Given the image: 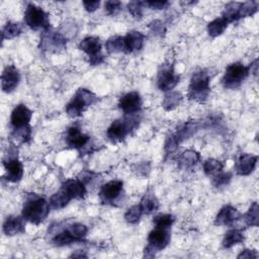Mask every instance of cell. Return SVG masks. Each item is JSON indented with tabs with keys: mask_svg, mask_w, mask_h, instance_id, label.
I'll use <instances>...</instances> for the list:
<instances>
[{
	"mask_svg": "<svg viewBox=\"0 0 259 259\" xmlns=\"http://www.w3.org/2000/svg\"><path fill=\"white\" fill-rule=\"evenodd\" d=\"M122 8H123L122 3L118 2V0H110V2H107L105 4V10L107 14L111 17L117 16L122 11Z\"/></svg>",
	"mask_w": 259,
	"mask_h": 259,
	"instance_id": "obj_43",
	"label": "cell"
},
{
	"mask_svg": "<svg viewBox=\"0 0 259 259\" xmlns=\"http://www.w3.org/2000/svg\"><path fill=\"white\" fill-rule=\"evenodd\" d=\"M179 145H180V143L178 142V140L175 137V135L174 134H170L169 136H167L166 141H165V145H164L165 154L167 155V156L174 154L177 151Z\"/></svg>",
	"mask_w": 259,
	"mask_h": 259,
	"instance_id": "obj_40",
	"label": "cell"
},
{
	"mask_svg": "<svg viewBox=\"0 0 259 259\" xmlns=\"http://www.w3.org/2000/svg\"><path fill=\"white\" fill-rule=\"evenodd\" d=\"M119 108L126 116H136L142 109V98L137 91L123 95L119 100Z\"/></svg>",
	"mask_w": 259,
	"mask_h": 259,
	"instance_id": "obj_11",
	"label": "cell"
},
{
	"mask_svg": "<svg viewBox=\"0 0 259 259\" xmlns=\"http://www.w3.org/2000/svg\"><path fill=\"white\" fill-rule=\"evenodd\" d=\"M250 74L249 66H245L240 62L233 63L226 68L222 83L225 88L236 89L242 85Z\"/></svg>",
	"mask_w": 259,
	"mask_h": 259,
	"instance_id": "obj_5",
	"label": "cell"
},
{
	"mask_svg": "<svg viewBox=\"0 0 259 259\" xmlns=\"http://www.w3.org/2000/svg\"><path fill=\"white\" fill-rule=\"evenodd\" d=\"M242 3H229L224 10L223 13V19H225L228 24L229 23H234L240 20L239 18V12L241 8Z\"/></svg>",
	"mask_w": 259,
	"mask_h": 259,
	"instance_id": "obj_30",
	"label": "cell"
},
{
	"mask_svg": "<svg viewBox=\"0 0 259 259\" xmlns=\"http://www.w3.org/2000/svg\"><path fill=\"white\" fill-rule=\"evenodd\" d=\"M26 220L19 216H10L6 219L3 231L7 236L13 237L19 234H23L26 231Z\"/></svg>",
	"mask_w": 259,
	"mask_h": 259,
	"instance_id": "obj_20",
	"label": "cell"
},
{
	"mask_svg": "<svg viewBox=\"0 0 259 259\" xmlns=\"http://www.w3.org/2000/svg\"><path fill=\"white\" fill-rule=\"evenodd\" d=\"M145 4L143 2H132L128 5V11L133 18L141 20L143 17V9Z\"/></svg>",
	"mask_w": 259,
	"mask_h": 259,
	"instance_id": "obj_41",
	"label": "cell"
},
{
	"mask_svg": "<svg viewBox=\"0 0 259 259\" xmlns=\"http://www.w3.org/2000/svg\"><path fill=\"white\" fill-rule=\"evenodd\" d=\"M258 2H246L244 4H241L239 18L245 19L254 16L258 12Z\"/></svg>",
	"mask_w": 259,
	"mask_h": 259,
	"instance_id": "obj_38",
	"label": "cell"
},
{
	"mask_svg": "<svg viewBox=\"0 0 259 259\" xmlns=\"http://www.w3.org/2000/svg\"><path fill=\"white\" fill-rule=\"evenodd\" d=\"M144 4H145V7H148L151 10H156V11L164 10L169 5L168 2H146Z\"/></svg>",
	"mask_w": 259,
	"mask_h": 259,
	"instance_id": "obj_45",
	"label": "cell"
},
{
	"mask_svg": "<svg viewBox=\"0 0 259 259\" xmlns=\"http://www.w3.org/2000/svg\"><path fill=\"white\" fill-rule=\"evenodd\" d=\"M145 43V36L138 31H131L124 37L125 53L132 54L142 50Z\"/></svg>",
	"mask_w": 259,
	"mask_h": 259,
	"instance_id": "obj_19",
	"label": "cell"
},
{
	"mask_svg": "<svg viewBox=\"0 0 259 259\" xmlns=\"http://www.w3.org/2000/svg\"><path fill=\"white\" fill-rule=\"evenodd\" d=\"M200 160V155L194 150L184 151L177 159V164L180 169L188 170L194 167Z\"/></svg>",
	"mask_w": 259,
	"mask_h": 259,
	"instance_id": "obj_23",
	"label": "cell"
},
{
	"mask_svg": "<svg viewBox=\"0 0 259 259\" xmlns=\"http://www.w3.org/2000/svg\"><path fill=\"white\" fill-rule=\"evenodd\" d=\"M232 179V173L230 172H221L217 175L214 176L213 178V184L216 187H221V186H226L230 183Z\"/></svg>",
	"mask_w": 259,
	"mask_h": 259,
	"instance_id": "obj_42",
	"label": "cell"
},
{
	"mask_svg": "<svg viewBox=\"0 0 259 259\" xmlns=\"http://www.w3.org/2000/svg\"><path fill=\"white\" fill-rule=\"evenodd\" d=\"M143 216V212L140 208L139 204H135L133 206H131L130 209L127 210L126 214H125V220L132 225H136L140 222L141 218Z\"/></svg>",
	"mask_w": 259,
	"mask_h": 259,
	"instance_id": "obj_37",
	"label": "cell"
},
{
	"mask_svg": "<svg viewBox=\"0 0 259 259\" xmlns=\"http://www.w3.org/2000/svg\"><path fill=\"white\" fill-rule=\"evenodd\" d=\"M149 29L156 36H163L166 33V28L164 24L160 21H154L149 25Z\"/></svg>",
	"mask_w": 259,
	"mask_h": 259,
	"instance_id": "obj_44",
	"label": "cell"
},
{
	"mask_svg": "<svg viewBox=\"0 0 259 259\" xmlns=\"http://www.w3.org/2000/svg\"><path fill=\"white\" fill-rule=\"evenodd\" d=\"M6 169V178L10 182H19L23 179L24 176V165L19 160L18 156H10L7 160L4 161Z\"/></svg>",
	"mask_w": 259,
	"mask_h": 259,
	"instance_id": "obj_14",
	"label": "cell"
},
{
	"mask_svg": "<svg viewBox=\"0 0 259 259\" xmlns=\"http://www.w3.org/2000/svg\"><path fill=\"white\" fill-rule=\"evenodd\" d=\"M223 169H224V163L217 159L210 158L203 162V171L205 175L208 176H215L221 173Z\"/></svg>",
	"mask_w": 259,
	"mask_h": 259,
	"instance_id": "obj_32",
	"label": "cell"
},
{
	"mask_svg": "<svg viewBox=\"0 0 259 259\" xmlns=\"http://www.w3.org/2000/svg\"><path fill=\"white\" fill-rule=\"evenodd\" d=\"M180 76L174 71V67L171 64H164L160 67L157 76V86L161 91H171L179 82Z\"/></svg>",
	"mask_w": 259,
	"mask_h": 259,
	"instance_id": "obj_9",
	"label": "cell"
},
{
	"mask_svg": "<svg viewBox=\"0 0 259 259\" xmlns=\"http://www.w3.org/2000/svg\"><path fill=\"white\" fill-rule=\"evenodd\" d=\"M70 257H86V254H83V253H78V254H72Z\"/></svg>",
	"mask_w": 259,
	"mask_h": 259,
	"instance_id": "obj_49",
	"label": "cell"
},
{
	"mask_svg": "<svg viewBox=\"0 0 259 259\" xmlns=\"http://www.w3.org/2000/svg\"><path fill=\"white\" fill-rule=\"evenodd\" d=\"M33 117V112L26 106L21 103L17 106L12 113L11 123L14 129L30 126V122Z\"/></svg>",
	"mask_w": 259,
	"mask_h": 259,
	"instance_id": "obj_17",
	"label": "cell"
},
{
	"mask_svg": "<svg viewBox=\"0 0 259 259\" xmlns=\"http://www.w3.org/2000/svg\"><path fill=\"white\" fill-rule=\"evenodd\" d=\"M21 82V73L15 65L5 68L2 75V88L6 93H11L17 89Z\"/></svg>",
	"mask_w": 259,
	"mask_h": 259,
	"instance_id": "obj_13",
	"label": "cell"
},
{
	"mask_svg": "<svg viewBox=\"0 0 259 259\" xmlns=\"http://www.w3.org/2000/svg\"><path fill=\"white\" fill-rule=\"evenodd\" d=\"M69 232L73 235V237L77 240V242H81L87 235L88 229L84 224L81 223H74L67 227Z\"/></svg>",
	"mask_w": 259,
	"mask_h": 259,
	"instance_id": "obj_39",
	"label": "cell"
},
{
	"mask_svg": "<svg viewBox=\"0 0 259 259\" xmlns=\"http://www.w3.org/2000/svg\"><path fill=\"white\" fill-rule=\"evenodd\" d=\"M196 130L197 125L195 122H187L180 126L174 135L177 138L178 142L181 144L183 141L188 140L196 132Z\"/></svg>",
	"mask_w": 259,
	"mask_h": 259,
	"instance_id": "obj_27",
	"label": "cell"
},
{
	"mask_svg": "<svg viewBox=\"0 0 259 259\" xmlns=\"http://www.w3.org/2000/svg\"><path fill=\"white\" fill-rule=\"evenodd\" d=\"M175 218L170 214H160L155 216L153 219V224L155 228H162V229H170L174 224Z\"/></svg>",
	"mask_w": 259,
	"mask_h": 259,
	"instance_id": "obj_36",
	"label": "cell"
},
{
	"mask_svg": "<svg viewBox=\"0 0 259 259\" xmlns=\"http://www.w3.org/2000/svg\"><path fill=\"white\" fill-rule=\"evenodd\" d=\"M244 221L248 227L259 226V208H258V203L256 201L251 204L248 212L245 214Z\"/></svg>",
	"mask_w": 259,
	"mask_h": 259,
	"instance_id": "obj_34",
	"label": "cell"
},
{
	"mask_svg": "<svg viewBox=\"0 0 259 259\" xmlns=\"http://www.w3.org/2000/svg\"><path fill=\"white\" fill-rule=\"evenodd\" d=\"M139 205L143 212V215H151L158 210L159 200L153 191L149 190L144 194Z\"/></svg>",
	"mask_w": 259,
	"mask_h": 259,
	"instance_id": "obj_22",
	"label": "cell"
},
{
	"mask_svg": "<svg viewBox=\"0 0 259 259\" xmlns=\"http://www.w3.org/2000/svg\"><path fill=\"white\" fill-rule=\"evenodd\" d=\"M182 100V95L181 93L177 91H169L165 96L162 101V107L165 111L170 112L175 110Z\"/></svg>",
	"mask_w": 259,
	"mask_h": 259,
	"instance_id": "obj_28",
	"label": "cell"
},
{
	"mask_svg": "<svg viewBox=\"0 0 259 259\" xmlns=\"http://www.w3.org/2000/svg\"><path fill=\"white\" fill-rule=\"evenodd\" d=\"M238 258H246V259H252V258H258V253L255 250L250 249H244L241 251V253L238 255Z\"/></svg>",
	"mask_w": 259,
	"mask_h": 259,
	"instance_id": "obj_47",
	"label": "cell"
},
{
	"mask_svg": "<svg viewBox=\"0 0 259 259\" xmlns=\"http://www.w3.org/2000/svg\"><path fill=\"white\" fill-rule=\"evenodd\" d=\"M84 9L86 10V12L88 13H93L95 12L96 10L99 9L100 7V2H98V0H93V2H83L82 3Z\"/></svg>",
	"mask_w": 259,
	"mask_h": 259,
	"instance_id": "obj_46",
	"label": "cell"
},
{
	"mask_svg": "<svg viewBox=\"0 0 259 259\" xmlns=\"http://www.w3.org/2000/svg\"><path fill=\"white\" fill-rule=\"evenodd\" d=\"M79 48L89 57L88 62L92 66L99 65L105 60L101 53V42L96 37H86L80 42Z\"/></svg>",
	"mask_w": 259,
	"mask_h": 259,
	"instance_id": "obj_8",
	"label": "cell"
},
{
	"mask_svg": "<svg viewBox=\"0 0 259 259\" xmlns=\"http://www.w3.org/2000/svg\"><path fill=\"white\" fill-rule=\"evenodd\" d=\"M77 242V240L73 237V235L69 232V230L66 228L62 232L56 234L53 239H52V243H53L57 247H63L67 245H71L73 243Z\"/></svg>",
	"mask_w": 259,
	"mask_h": 259,
	"instance_id": "obj_31",
	"label": "cell"
},
{
	"mask_svg": "<svg viewBox=\"0 0 259 259\" xmlns=\"http://www.w3.org/2000/svg\"><path fill=\"white\" fill-rule=\"evenodd\" d=\"M65 140H66V144L70 148L81 150L82 148H84L88 145L90 137L88 135L82 133L78 127L72 126L68 129Z\"/></svg>",
	"mask_w": 259,
	"mask_h": 259,
	"instance_id": "obj_16",
	"label": "cell"
},
{
	"mask_svg": "<svg viewBox=\"0 0 259 259\" xmlns=\"http://www.w3.org/2000/svg\"><path fill=\"white\" fill-rule=\"evenodd\" d=\"M211 92L210 75L205 70H199L193 73L188 86V97L197 102H204Z\"/></svg>",
	"mask_w": 259,
	"mask_h": 259,
	"instance_id": "obj_2",
	"label": "cell"
},
{
	"mask_svg": "<svg viewBox=\"0 0 259 259\" xmlns=\"http://www.w3.org/2000/svg\"><path fill=\"white\" fill-rule=\"evenodd\" d=\"M249 68H250V72L254 76H257V73H258V59L254 60V62L249 66Z\"/></svg>",
	"mask_w": 259,
	"mask_h": 259,
	"instance_id": "obj_48",
	"label": "cell"
},
{
	"mask_svg": "<svg viewBox=\"0 0 259 259\" xmlns=\"http://www.w3.org/2000/svg\"><path fill=\"white\" fill-rule=\"evenodd\" d=\"M97 101V96L86 88H80L72 100L66 106V113L70 118H78L83 112Z\"/></svg>",
	"mask_w": 259,
	"mask_h": 259,
	"instance_id": "obj_3",
	"label": "cell"
},
{
	"mask_svg": "<svg viewBox=\"0 0 259 259\" xmlns=\"http://www.w3.org/2000/svg\"><path fill=\"white\" fill-rule=\"evenodd\" d=\"M66 48V39L59 33L44 32L40 42V49L50 53H57Z\"/></svg>",
	"mask_w": 259,
	"mask_h": 259,
	"instance_id": "obj_10",
	"label": "cell"
},
{
	"mask_svg": "<svg viewBox=\"0 0 259 259\" xmlns=\"http://www.w3.org/2000/svg\"><path fill=\"white\" fill-rule=\"evenodd\" d=\"M50 209L49 202L44 197L32 194L24 203L22 216L27 222L40 225L47 219Z\"/></svg>",
	"mask_w": 259,
	"mask_h": 259,
	"instance_id": "obj_1",
	"label": "cell"
},
{
	"mask_svg": "<svg viewBox=\"0 0 259 259\" xmlns=\"http://www.w3.org/2000/svg\"><path fill=\"white\" fill-rule=\"evenodd\" d=\"M169 229L155 228L148 235V246L145 248V257H154L155 253L163 250L170 243Z\"/></svg>",
	"mask_w": 259,
	"mask_h": 259,
	"instance_id": "obj_6",
	"label": "cell"
},
{
	"mask_svg": "<svg viewBox=\"0 0 259 259\" xmlns=\"http://www.w3.org/2000/svg\"><path fill=\"white\" fill-rule=\"evenodd\" d=\"M61 188L71 197V199H81L86 194L85 183L80 179H68L62 184Z\"/></svg>",
	"mask_w": 259,
	"mask_h": 259,
	"instance_id": "obj_21",
	"label": "cell"
},
{
	"mask_svg": "<svg viewBox=\"0 0 259 259\" xmlns=\"http://www.w3.org/2000/svg\"><path fill=\"white\" fill-rule=\"evenodd\" d=\"M241 218L239 211L232 205H225L219 211L216 219L215 225L217 226H232Z\"/></svg>",
	"mask_w": 259,
	"mask_h": 259,
	"instance_id": "obj_18",
	"label": "cell"
},
{
	"mask_svg": "<svg viewBox=\"0 0 259 259\" xmlns=\"http://www.w3.org/2000/svg\"><path fill=\"white\" fill-rule=\"evenodd\" d=\"M244 239H245V237H244V234L241 230L232 229L225 234L222 244H223L224 248L229 249V248H232L233 246H235L237 244L242 243L244 241Z\"/></svg>",
	"mask_w": 259,
	"mask_h": 259,
	"instance_id": "obj_25",
	"label": "cell"
},
{
	"mask_svg": "<svg viewBox=\"0 0 259 259\" xmlns=\"http://www.w3.org/2000/svg\"><path fill=\"white\" fill-rule=\"evenodd\" d=\"M11 139L14 141L15 145L18 144H26L29 143L32 139V128L31 126H26L22 128L14 129L11 134Z\"/></svg>",
	"mask_w": 259,
	"mask_h": 259,
	"instance_id": "obj_26",
	"label": "cell"
},
{
	"mask_svg": "<svg viewBox=\"0 0 259 259\" xmlns=\"http://www.w3.org/2000/svg\"><path fill=\"white\" fill-rule=\"evenodd\" d=\"M25 22L27 26L34 31L42 30L47 32L50 30L49 14L34 4H30L27 7L25 12Z\"/></svg>",
	"mask_w": 259,
	"mask_h": 259,
	"instance_id": "obj_7",
	"label": "cell"
},
{
	"mask_svg": "<svg viewBox=\"0 0 259 259\" xmlns=\"http://www.w3.org/2000/svg\"><path fill=\"white\" fill-rule=\"evenodd\" d=\"M139 121L135 116H127L123 120L115 121L107 131V137L112 143H120L138 127Z\"/></svg>",
	"mask_w": 259,
	"mask_h": 259,
	"instance_id": "obj_4",
	"label": "cell"
},
{
	"mask_svg": "<svg viewBox=\"0 0 259 259\" xmlns=\"http://www.w3.org/2000/svg\"><path fill=\"white\" fill-rule=\"evenodd\" d=\"M106 49L109 54H116L125 52V44H124V37L115 36L110 38L106 43Z\"/></svg>",
	"mask_w": 259,
	"mask_h": 259,
	"instance_id": "obj_33",
	"label": "cell"
},
{
	"mask_svg": "<svg viewBox=\"0 0 259 259\" xmlns=\"http://www.w3.org/2000/svg\"><path fill=\"white\" fill-rule=\"evenodd\" d=\"M258 156L251 154H241L235 162V171L240 176H247L251 174L256 168Z\"/></svg>",
	"mask_w": 259,
	"mask_h": 259,
	"instance_id": "obj_15",
	"label": "cell"
},
{
	"mask_svg": "<svg viewBox=\"0 0 259 259\" xmlns=\"http://www.w3.org/2000/svg\"><path fill=\"white\" fill-rule=\"evenodd\" d=\"M228 25H229L228 22L223 18H219V19L212 21L208 25L209 36L212 38H217V37L221 36L227 29Z\"/></svg>",
	"mask_w": 259,
	"mask_h": 259,
	"instance_id": "obj_29",
	"label": "cell"
},
{
	"mask_svg": "<svg viewBox=\"0 0 259 259\" xmlns=\"http://www.w3.org/2000/svg\"><path fill=\"white\" fill-rule=\"evenodd\" d=\"M124 183L121 180H112L100 188L99 198L103 203L114 204L123 194Z\"/></svg>",
	"mask_w": 259,
	"mask_h": 259,
	"instance_id": "obj_12",
	"label": "cell"
},
{
	"mask_svg": "<svg viewBox=\"0 0 259 259\" xmlns=\"http://www.w3.org/2000/svg\"><path fill=\"white\" fill-rule=\"evenodd\" d=\"M23 32V27L19 23L9 22L3 30V41L12 40L19 37Z\"/></svg>",
	"mask_w": 259,
	"mask_h": 259,
	"instance_id": "obj_35",
	"label": "cell"
},
{
	"mask_svg": "<svg viewBox=\"0 0 259 259\" xmlns=\"http://www.w3.org/2000/svg\"><path fill=\"white\" fill-rule=\"evenodd\" d=\"M71 200V197L62 188H60L59 191H57L50 197L49 204L52 209L61 210L65 208Z\"/></svg>",
	"mask_w": 259,
	"mask_h": 259,
	"instance_id": "obj_24",
	"label": "cell"
}]
</instances>
